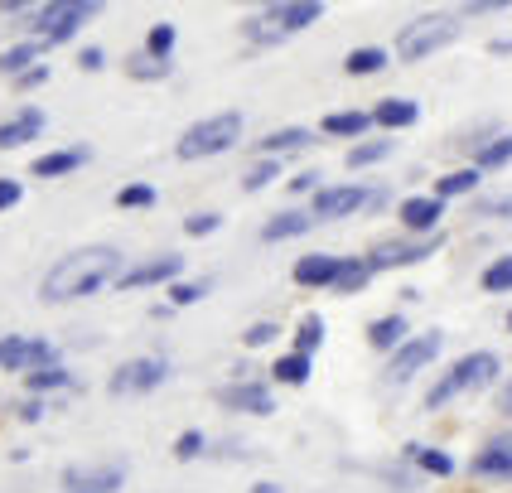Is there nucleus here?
I'll list each match as a JSON object with an SVG mask.
<instances>
[{
	"mask_svg": "<svg viewBox=\"0 0 512 493\" xmlns=\"http://www.w3.org/2000/svg\"><path fill=\"white\" fill-rule=\"evenodd\" d=\"M126 271V257L116 247H78L63 261H54L39 281V295L49 305H63V300H87L97 290L116 286V276Z\"/></svg>",
	"mask_w": 512,
	"mask_h": 493,
	"instance_id": "f257e3e1",
	"label": "nucleus"
},
{
	"mask_svg": "<svg viewBox=\"0 0 512 493\" xmlns=\"http://www.w3.org/2000/svg\"><path fill=\"white\" fill-rule=\"evenodd\" d=\"M242 141V112H218V116H203L194 126H184V136L174 145L179 160H213L232 145Z\"/></svg>",
	"mask_w": 512,
	"mask_h": 493,
	"instance_id": "f03ea898",
	"label": "nucleus"
},
{
	"mask_svg": "<svg viewBox=\"0 0 512 493\" xmlns=\"http://www.w3.org/2000/svg\"><path fill=\"white\" fill-rule=\"evenodd\" d=\"M498 353H488V348H479V353H464L450 373L440 377L435 387L426 392V406L430 411H440V406H450L455 397H464V392H479V387H488L493 377H498Z\"/></svg>",
	"mask_w": 512,
	"mask_h": 493,
	"instance_id": "7ed1b4c3",
	"label": "nucleus"
},
{
	"mask_svg": "<svg viewBox=\"0 0 512 493\" xmlns=\"http://www.w3.org/2000/svg\"><path fill=\"white\" fill-rule=\"evenodd\" d=\"M459 39V15H421L397 34V58L401 63H421V58L440 54L445 44Z\"/></svg>",
	"mask_w": 512,
	"mask_h": 493,
	"instance_id": "20e7f679",
	"label": "nucleus"
},
{
	"mask_svg": "<svg viewBox=\"0 0 512 493\" xmlns=\"http://www.w3.org/2000/svg\"><path fill=\"white\" fill-rule=\"evenodd\" d=\"M97 15L92 0H49V5H34V39L39 44H68L78 29Z\"/></svg>",
	"mask_w": 512,
	"mask_h": 493,
	"instance_id": "39448f33",
	"label": "nucleus"
},
{
	"mask_svg": "<svg viewBox=\"0 0 512 493\" xmlns=\"http://www.w3.org/2000/svg\"><path fill=\"white\" fill-rule=\"evenodd\" d=\"M445 247V237L435 232V237H392V242H377L368 257V271L377 276V271H397V266H416V261H426L435 257Z\"/></svg>",
	"mask_w": 512,
	"mask_h": 493,
	"instance_id": "423d86ee",
	"label": "nucleus"
},
{
	"mask_svg": "<svg viewBox=\"0 0 512 493\" xmlns=\"http://www.w3.org/2000/svg\"><path fill=\"white\" fill-rule=\"evenodd\" d=\"M440 348H445V334H440V329H426V334L406 339V344L392 353V363H387V382H392V387L411 382L421 368H430V363L440 358Z\"/></svg>",
	"mask_w": 512,
	"mask_h": 493,
	"instance_id": "0eeeda50",
	"label": "nucleus"
},
{
	"mask_svg": "<svg viewBox=\"0 0 512 493\" xmlns=\"http://www.w3.org/2000/svg\"><path fill=\"white\" fill-rule=\"evenodd\" d=\"M165 377H170V363H165L160 353H150V358H131V363H121V368L107 377V387H112L116 397H145V392H155Z\"/></svg>",
	"mask_w": 512,
	"mask_h": 493,
	"instance_id": "6e6552de",
	"label": "nucleus"
},
{
	"mask_svg": "<svg viewBox=\"0 0 512 493\" xmlns=\"http://www.w3.org/2000/svg\"><path fill=\"white\" fill-rule=\"evenodd\" d=\"M179 271H184V257H174V252H160V257H150V261H136V266H126V271L116 276V290L174 286V281H179Z\"/></svg>",
	"mask_w": 512,
	"mask_h": 493,
	"instance_id": "1a4fd4ad",
	"label": "nucleus"
},
{
	"mask_svg": "<svg viewBox=\"0 0 512 493\" xmlns=\"http://www.w3.org/2000/svg\"><path fill=\"white\" fill-rule=\"evenodd\" d=\"M218 402L223 411H242V416H271L276 411V392L266 382H252V377H237L228 387H218Z\"/></svg>",
	"mask_w": 512,
	"mask_h": 493,
	"instance_id": "9d476101",
	"label": "nucleus"
},
{
	"mask_svg": "<svg viewBox=\"0 0 512 493\" xmlns=\"http://www.w3.org/2000/svg\"><path fill=\"white\" fill-rule=\"evenodd\" d=\"M319 15H324V5H319V0H300V5H271V10L261 15V25H271L266 29V39L276 44V39L295 34V29H310Z\"/></svg>",
	"mask_w": 512,
	"mask_h": 493,
	"instance_id": "9b49d317",
	"label": "nucleus"
},
{
	"mask_svg": "<svg viewBox=\"0 0 512 493\" xmlns=\"http://www.w3.org/2000/svg\"><path fill=\"white\" fill-rule=\"evenodd\" d=\"M397 218L406 232H416V237H435L440 228V218H445V203L435 199V194H411V199L397 203Z\"/></svg>",
	"mask_w": 512,
	"mask_h": 493,
	"instance_id": "f8f14e48",
	"label": "nucleus"
},
{
	"mask_svg": "<svg viewBox=\"0 0 512 493\" xmlns=\"http://www.w3.org/2000/svg\"><path fill=\"white\" fill-rule=\"evenodd\" d=\"M363 203H368V189H358V184H329V189H314L310 218H348Z\"/></svg>",
	"mask_w": 512,
	"mask_h": 493,
	"instance_id": "ddd939ff",
	"label": "nucleus"
},
{
	"mask_svg": "<svg viewBox=\"0 0 512 493\" xmlns=\"http://www.w3.org/2000/svg\"><path fill=\"white\" fill-rule=\"evenodd\" d=\"M479 479H512V431H498L493 440H484V450L469 464Z\"/></svg>",
	"mask_w": 512,
	"mask_h": 493,
	"instance_id": "4468645a",
	"label": "nucleus"
},
{
	"mask_svg": "<svg viewBox=\"0 0 512 493\" xmlns=\"http://www.w3.org/2000/svg\"><path fill=\"white\" fill-rule=\"evenodd\" d=\"M44 131V112L39 107H20L10 121H0V150H15V145L34 141Z\"/></svg>",
	"mask_w": 512,
	"mask_h": 493,
	"instance_id": "2eb2a0df",
	"label": "nucleus"
},
{
	"mask_svg": "<svg viewBox=\"0 0 512 493\" xmlns=\"http://www.w3.org/2000/svg\"><path fill=\"white\" fill-rule=\"evenodd\" d=\"M368 121L387 126V131H401V126H416V121H421V107H416L411 97H382L368 112Z\"/></svg>",
	"mask_w": 512,
	"mask_h": 493,
	"instance_id": "dca6fc26",
	"label": "nucleus"
},
{
	"mask_svg": "<svg viewBox=\"0 0 512 493\" xmlns=\"http://www.w3.org/2000/svg\"><path fill=\"white\" fill-rule=\"evenodd\" d=\"M305 145H314V131H310V126H281V131L261 136L256 155H261V160H281L285 150H305Z\"/></svg>",
	"mask_w": 512,
	"mask_h": 493,
	"instance_id": "f3484780",
	"label": "nucleus"
},
{
	"mask_svg": "<svg viewBox=\"0 0 512 493\" xmlns=\"http://www.w3.org/2000/svg\"><path fill=\"white\" fill-rule=\"evenodd\" d=\"M78 165H87V145H73V150H49L34 160V179H58V174H73Z\"/></svg>",
	"mask_w": 512,
	"mask_h": 493,
	"instance_id": "a211bd4d",
	"label": "nucleus"
},
{
	"mask_svg": "<svg viewBox=\"0 0 512 493\" xmlns=\"http://www.w3.org/2000/svg\"><path fill=\"white\" fill-rule=\"evenodd\" d=\"M334 271H339V257H329V252H310V257L295 261V286H329L334 281Z\"/></svg>",
	"mask_w": 512,
	"mask_h": 493,
	"instance_id": "6ab92c4d",
	"label": "nucleus"
},
{
	"mask_svg": "<svg viewBox=\"0 0 512 493\" xmlns=\"http://www.w3.org/2000/svg\"><path fill=\"white\" fill-rule=\"evenodd\" d=\"M406 334H411V324L401 315H382L368 324V344L377 348V353H397V348L406 344Z\"/></svg>",
	"mask_w": 512,
	"mask_h": 493,
	"instance_id": "aec40b11",
	"label": "nucleus"
},
{
	"mask_svg": "<svg viewBox=\"0 0 512 493\" xmlns=\"http://www.w3.org/2000/svg\"><path fill=\"white\" fill-rule=\"evenodd\" d=\"M368 281H372L368 261H363V257H339V271H334L329 290H334V295H358Z\"/></svg>",
	"mask_w": 512,
	"mask_h": 493,
	"instance_id": "412c9836",
	"label": "nucleus"
},
{
	"mask_svg": "<svg viewBox=\"0 0 512 493\" xmlns=\"http://www.w3.org/2000/svg\"><path fill=\"white\" fill-rule=\"evenodd\" d=\"M25 387H29V397H39V392H63V387H78V377L68 373L63 363H49V368H34V373H25Z\"/></svg>",
	"mask_w": 512,
	"mask_h": 493,
	"instance_id": "4be33fe9",
	"label": "nucleus"
},
{
	"mask_svg": "<svg viewBox=\"0 0 512 493\" xmlns=\"http://www.w3.org/2000/svg\"><path fill=\"white\" fill-rule=\"evenodd\" d=\"M479 184H484V174L474 170V165H469V170H450L445 179H435V199H440V203H445V199H464V194H474Z\"/></svg>",
	"mask_w": 512,
	"mask_h": 493,
	"instance_id": "5701e85b",
	"label": "nucleus"
},
{
	"mask_svg": "<svg viewBox=\"0 0 512 493\" xmlns=\"http://www.w3.org/2000/svg\"><path fill=\"white\" fill-rule=\"evenodd\" d=\"M310 228H314L310 213H295V208H290V213H276V218L261 228V242H285V237H300V232H310Z\"/></svg>",
	"mask_w": 512,
	"mask_h": 493,
	"instance_id": "b1692460",
	"label": "nucleus"
},
{
	"mask_svg": "<svg viewBox=\"0 0 512 493\" xmlns=\"http://www.w3.org/2000/svg\"><path fill=\"white\" fill-rule=\"evenodd\" d=\"M406 460L416 464V469H426V474H435V479H450L455 474V460L445 450H435V445H406Z\"/></svg>",
	"mask_w": 512,
	"mask_h": 493,
	"instance_id": "393cba45",
	"label": "nucleus"
},
{
	"mask_svg": "<svg viewBox=\"0 0 512 493\" xmlns=\"http://www.w3.org/2000/svg\"><path fill=\"white\" fill-rule=\"evenodd\" d=\"M343 68H348L353 78H372V73L387 68V49H382V44H363V49H353V54L343 58Z\"/></svg>",
	"mask_w": 512,
	"mask_h": 493,
	"instance_id": "a878e982",
	"label": "nucleus"
},
{
	"mask_svg": "<svg viewBox=\"0 0 512 493\" xmlns=\"http://www.w3.org/2000/svg\"><path fill=\"white\" fill-rule=\"evenodd\" d=\"M372 121H368V112H329L324 116V136H339V141H353V136H363Z\"/></svg>",
	"mask_w": 512,
	"mask_h": 493,
	"instance_id": "bb28decb",
	"label": "nucleus"
},
{
	"mask_svg": "<svg viewBox=\"0 0 512 493\" xmlns=\"http://www.w3.org/2000/svg\"><path fill=\"white\" fill-rule=\"evenodd\" d=\"M39 39H25V44H10L5 54H0V73L5 78H20V73H29V63H39Z\"/></svg>",
	"mask_w": 512,
	"mask_h": 493,
	"instance_id": "cd10ccee",
	"label": "nucleus"
},
{
	"mask_svg": "<svg viewBox=\"0 0 512 493\" xmlns=\"http://www.w3.org/2000/svg\"><path fill=\"white\" fill-rule=\"evenodd\" d=\"M276 382H285V387H305L310 382V358L305 353H285V358H276Z\"/></svg>",
	"mask_w": 512,
	"mask_h": 493,
	"instance_id": "c85d7f7f",
	"label": "nucleus"
},
{
	"mask_svg": "<svg viewBox=\"0 0 512 493\" xmlns=\"http://www.w3.org/2000/svg\"><path fill=\"white\" fill-rule=\"evenodd\" d=\"M479 286H484L488 295H508V290H512V252H508V257L488 261L484 276H479Z\"/></svg>",
	"mask_w": 512,
	"mask_h": 493,
	"instance_id": "c756f323",
	"label": "nucleus"
},
{
	"mask_svg": "<svg viewBox=\"0 0 512 493\" xmlns=\"http://www.w3.org/2000/svg\"><path fill=\"white\" fill-rule=\"evenodd\" d=\"M503 165H512V131L508 136H498V141L479 145V160H474V170H503Z\"/></svg>",
	"mask_w": 512,
	"mask_h": 493,
	"instance_id": "7c9ffc66",
	"label": "nucleus"
},
{
	"mask_svg": "<svg viewBox=\"0 0 512 493\" xmlns=\"http://www.w3.org/2000/svg\"><path fill=\"white\" fill-rule=\"evenodd\" d=\"M324 344V319L319 315H305L300 324H295V348L290 353H305V358H314V348Z\"/></svg>",
	"mask_w": 512,
	"mask_h": 493,
	"instance_id": "2f4dec72",
	"label": "nucleus"
},
{
	"mask_svg": "<svg viewBox=\"0 0 512 493\" xmlns=\"http://www.w3.org/2000/svg\"><path fill=\"white\" fill-rule=\"evenodd\" d=\"M392 150H397L392 141H363V145H353V150H348V165H353V170H363V165H377V160H387Z\"/></svg>",
	"mask_w": 512,
	"mask_h": 493,
	"instance_id": "473e14b6",
	"label": "nucleus"
},
{
	"mask_svg": "<svg viewBox=\"0 0 512 493\" xmlns=\"http://www.w3.org/2000/svg\"><path fill=\"white\" fill-rule=\"evenodd\" d=\"M276 174H281V160H256L252 170L242 174V189H247V194H256V189H266Z\"/></svg>",
	"mask_w": 512,
	"mask_h": 493,
	"instance_id": "72a5a7b5",
	"label": "nucleus"
},
{
	"mask_svg": "<svg viewBox=\"0 0 512 493\" xmlns=\"http://www.w3.org/2000/svg\"><path fill=\"white\" fill-rule=\"evenodd\" d=\"M170 49H174V25H155L150 29V39H145V58L170 63Z\"/></svg>",
	"mask_w": 512,
	"mask_h": 493,
	"instance_id": "f704fd0d",
	"label": "nucleus"
},
{
	"mask_svg": "<svg viewBox=\"0 0 512 493\" xmlns=\"http://www.w3.org/2000/svg\"><path fill=\"white\" fill-rule=\"evenodd\" d=\"M203 295H208V281H174V286H170V305H174V310H184V305H199Z\"/></svg>",
	"mask_w": 512,
	"mask_h": 493,
	"instance_id": "c9c22d12",
	"label": "nucleus"
},
{
	"mask_svg": "<svg viewBox=\"0 0 512 493\" xmlns=\"http://www.w3.org/2000/svg\"><path fill=\"white\" fill-rule=\"evenodd\" d=\"M126 73H131V78H150V83H160V78H170V63H160V58L136 54L131 63H126Z\"/></svg>",
	"mask_w": 512,
	"mask_h": 493,
	"instance_id": "e433bc0d",
	"label": "nucleus"
},
{
	"mask_svg": "<svg viewBox=\"0 0 512 493\" xmlns=\"http://www.w3.org/2000/svg\"><path fill=\"white\" fill-rule=\"evenodd\" d=\"M276 334H281V329H276L271 319H256V324H247V329H242V348H266V344H276Z\"/></svg>",
	"mask_w": 512,
	"mask_h": 493,
	"instance_id": "4c0bfd02",
	"label": "nucleus"
},
{
	"mask_svg": "<svg viewBox=\"0 0 512 493\" xmlns=\"http://www.w3.org/2000/svg\"><path fill=\"white\" fill-rule=\"evenodd\" d=\"M155 203V184H126L116 194V208H150Z\"/></svg>",
	"mask_w": 512,
	"mask_h": 493,
	"instance_id": "58836bf2",
	"label": "nucleus"
},
{
	"mask_svg": "<svg viewBox=\"0 0 512 493\" xmlns=\"http://www.w3.org/2000/svg\"><path fill=\"white\" fill-rule=\"evenodd\" d=\"M203 445H208V440H203V431H184L179 440H174V460H199Z\"/></svg>",
	"mask_w": 512,
	"mask_h": 493,
	"instance_id": "ea45409f",
	"label": "nucleus"
},
{
	"mask_svg": "<svg viewBox=\"0 0 512 493\" xmlns=\"http://www.w3.org/2000/svg\"><path fill=\"white\" fill-rule=\"evenodd\" d=\"M223 228V213H194V218H184V232L189 237H208V232Z\"/></svg>",
	"mask_w": 512,
	"mask_h": 493,
	"instance_id": "a19ab883",
	"label": "nucleus"
},
{
	"mask_svg": "<svg viewBox=\"0 0 512 493\" xmlns=\"http://www.w3.org/2000/svg\"><path fill=\"white\" fill-rule=\"evenodd\" d=\"M314 189H319V174L314 170H305V174H295V179H290V194H314Z\"/></svg>",
	"mask_w": 512,
	"mask_h": 493,
	"instance_id": "79ce46f5",
	"label": "nucleus"
},
{
	"mask_svg": "<svg viewBox=\"0 0 512 493\" xmlns=\"http://www.w3.org/2000/svg\"><path fill=\"white\" fill-rule=\"evenodd\" d=\"M15 203H20V184H15V179H0V213L15 208Z\"/></svg>",
	"mask_w": 512,
	"mask_h": 493,
	"instance_id": "37998d69",
	"label": "nucleus"
},
{
	"mask_svg": "<svg viewBox=\"0 0 512 493\" xmlns=\"http://www.w3.org/2000/svg\"><path fill=\"white\" fill-rule=\"evenodd\" d=\"M15 83H20V87H39V83H49V68H44V63H34V68H29V73H20Z\"/></svg>",
	"mask_w": 512,
	"mask_h": 493,
	"instance_id": "c03bdc74",
	"label": "nucleus"
},
{
	"mask_svg": "<svg viewBox=\"0 0 512 493\" xmlns=\"http://www.w3.org/2000/svg\"><path fill=\"white\" fill-rule=\"evenodd\" d=\"M78 63H83L87 73H97V68H107V54H102V49H83V54H78Z\"/></svg>",
	"mask_w": 512,
	"mask_h": 493,
	"instance_id": "a18cd8bd",
	"label": "nucleus"
},
{
	"mask_svg": "<svg viewBox=\"0 0 512 493\" xmlns=\"http://www.w3.org/2000/svg\"><path fill=\"white\" fill-rule=\"evenodd\" d=\"M15 416H20V421H39V416H44V402H39V397H29V402H20Z\"/></svg>",
	"mask_w": 512,
	"mask_h": 493,
	"instance_id": "49530a36",
	"label": "nucleus"
},
{
	"mask_svg": "<svg viewBox=\"0 0 512 493\" xmlns=\"http://www.w3.org/2000/svg\"><path fill=\"white\" fill-rule=\"evenodd\" d=\"M15 344H20V334H5V339H0V368L10 363V353H15Z\"/></svg>",
	"mask_w": 512,
	"mask_h": 493,
	"instance_id": "de8ad7c7",
	"label": "nucleus"
},
{
	"mask_svg": "<svg viewBox=\"0 0 512 493\" xmlns=\"http://www.w3.org/2000/svg\"><path fill=\"white\" fill-rule=\"evenodd\" d=\"M63 493H116V489H107V484H83V489H63Z\"/></svg>",
	"mask_w": 512,
	"mask_h": 493,
	"instance_id": "09e8293b",
	"label": "nucleus"
},
{
	"mask_svg": "<svg viewBox=\"0 0 512 493\" xmlns=\"http://www.w3.org/2000/svg\"><path fill=\"white\" fill-rule=\"evenodd\" d=\"M498 406H503V411H508V416H512V382H508V387H503V397H498Z\"/></svg>",
	"mask_w": 512,
	"mask_h": 493,
	"instance_id": "8fccbe9b",
	"label": "nucleus"
},
{
	"mask_svg": "<svg viewBox=\"0 0 512 493\" xmlns=\"http://www.w3.org/2000/svg\"><path fill=\"white\" fill-rule=\"evenodd\" d=\"M493 54H512V39H493Z\"/></svg>",
	"mask_w": 512,
	"mask_h": 493,
	"instance_id": "3c124183",
	"label": "nucleus"
},
{
	"mask_svg": "<svg viewBox=\"0 0 512 493\" xmlns=\"http://www.w3.org/2000/svg\"><path fill=\"white\" fill-rule=\"evenodd\" d=\"M252 493H281V484H256Z\"/></svg>",
	"mask_w": 512,
	"mask_h": 493,
	"instance_id": "603ef678",
	"label": "nucleus"
},
{
	"mask_svg": "<svg viewBox=\"0 0 512 493\" xmlns=\"http://www.w3.org/2000/svg\"><path fill=\"white\" fill-rule=\"evenodd\" d=\"M508 334H512V310H508Z\"/></svg>",
	"mask_w": 512,
	"mask_h": 493,
	"instance_id": "864d4df0",
	"label": "nucleus"
}]
</instances>
